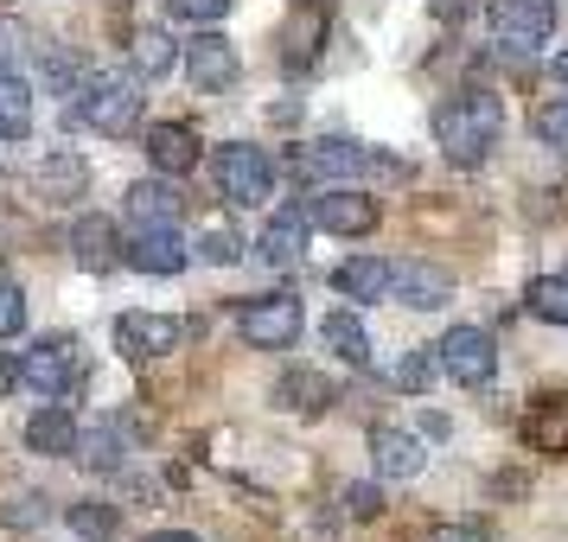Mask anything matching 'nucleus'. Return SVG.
<instances>
[{"instance_id":"13","label":"nucleus","mask_w":568,"mask_h":542,"mask_svg":"<svg viewBox=\"0 0 568 542\" xmlns=\"http://www.w3.org/2000/svg\"><path fill=\"white\" fill-rule=\"evenodd\" d=\"M389 294H396L403 307L440 313L454 300V275H447V268H428V262H389Z\"/></svg>"},{"instance_id":"9","label":"nucleus","mask_w":568,"mask_h":542,"mask_svg":"<svg viewBox=\"0 0 568 542\" xmlns=\"http://www.w3.org/2000/svg\"><path fill=\"white\" fill-rule=\"evenodd\" d=\"M371 166H377V154L358 147V141H345V134L307 141V147L294 154V173H301V180H320V185H345V180H358V173H371Z\"/></svg>"},{"instance_id":"35","label":"nucleus","mask_w":568,"mask_h":542,"mask_svg":"<svg viewBox=\"0 0 568 542\" xmlns=\"http://www.w3.org/2000/svg\"><path fill=\"white\" fill-rule=\"evenodd\" d=\"M173 7V20H192V27H217L224 13H231L236 0H166Z\"/></svg>"},{"instance_id":"42","label":"nucleus","mask_w":568,"mask_h":542,"mask_svg":"<svg viewBox=\"0 0 568 542\" xmlns=\"http://www.w3.org/2000/svg\"><path fill=\"white\" fill-rule=\"evenodd\" d=\"M556 78H562V90H568V52H562V58H556Z\"/></svg>"},{"instance_id":"18","label":"nucleus","mask_w":568,"mask_h":542,"mask_svg":"<svg viewBox=\"0 0 568 542\" xmlns=\"http://www.w3.org/2000/svg\"><path fill=\"white\" fill-rule=\"evenodd\" d=\"M371 460H377V479H415L428 466V447L403 428H377L371 434Z\"/></svg>"},{"instance_id":"19","label":"nucleus","mask_w":568,"mask_h":542,"mask_svg":"<svg viewBox=\"0 0 568 542\" xmlns=\"http://www.w3.org/2000/svg\"><path fill=\"white\" fill-rule=\"evenodd\" d=\"M333 287L345 294V300H358V307H371V300H389V262L384 256H352L333 268Z\"/></svg>"},{"instance_id":"8","label":"nucleus","mask_w":568,"mask_h":542,"mask_svg":"<svg viewBox=\"0 0 568 542\" xmlns=\"http://www.w3.org/2000/svg\"><path fill=\"white\" fill-rule=\"evenodd\" d=\"M556 32V0H491V39L505 52H537Z\"/></svg>"},{"instance_id":"32","label":"nucleus","mask_w":568,"mask_h":542,"mask_svg":"<svg viewBox=\"0 0 568 542\" xmlns=\"http://www.w3.org/2000/svg\"><path fill=\"white\" fill-rule=\"evenodd\" d=\"M435 377H440V358H435V351H409V358L396 364V389H415V396L435 384Z\"/></svg>"},{"instance_id":"31","label":"nucleus","mask_w":568,"mask_h":542,"mask_svg":"<svg viewBox=\"0 0 568 542\" xmlns=\"http://www.w3.org/2000/svg\"><path fill=\"white\" fill-rule=\"evenodd\" d=\"M45 83H52V90H64V96H78L83 83H90V64H83V58H71V52H45Z\"/></svg>"},{"instance_id":"27","label":"nucleus","mask_w":568,"mask_h":542,"mask_svg":"<svg viewBox=\"0 0 568 542\" xmlns=\"http://www.w3.org/2000/svg\"><path fill=\"white\" fill-rule=\"evenodd\" d=\"M524 307L537 319H549V326H568V275H537L524 287Z\"/></svg>"},{"instance_id":"20","label":"nucleus","mask_w":568,"mask_h":542,"mask_svg":"<svg viewBox=\"0 0 568 542\" xmlns=\"http://www.w3.org/2000/svg\"><path fill=\"white\" fill-rule=\"evenodd\" d=\"M27 447H32V453H52V460H64V453L78 447V421H71V409H64V402L32 409L27 415Z\"/></svg>"},{"instance_id":"33","label":"nucleus","mask_w":568,"mask_h":542,"mask_svg":"<svg viewBox=\"0 0 568 542\" xmlns=\"http://www.w3.org/2000/svg\"><path fill=\"white\" fill-rule=\"evenodd\" d=\"M199 256H205V262H217V268H231V262H243V236L217 224V231H205V236H199Z\"/></svg>"},{"instance_id":"11","label":"nucleus","mask_w":568,"mask_h":542,"mask_svg":"<svg viewBox=\"0 0 568 542\" xmlns=\"http://www.w3.org/2000/svg\"><path fill=\"white\" fill-rule=\"evenodd\" d=\"M180 58H185V78L199 83L205 96H217V90H231V83L243 78V58H236V45L217 27H199V39H192Z\"/></svg>"},{"instance_id":"14","label":"nucleus","mask_w":568,"mask_h":542,"mask_svg":"<svg viewBox=\"0 0 568 542\" xmlns=\"http://www.w3.org/2000/svg\"><path fill=\"white\" fill-rule=\"evenodd\" d=\"M129 217H134V231H154V224H180V211H185V192L166 173L160 180H134L129 185Z\"/></svg>"},{"instance_id":"40","label":"nucleus","mask_w":568,"mask_h":542,"mask_svg":"<svg viewBox=\"0 0 568 542\" xmlns=\"http://www.w3.org/2000/svg\"><path fill=\"white\" fill-rule=\"evenodd\" d=\"M141 542H199L192 530H154V536H141Z\"/></svg>"},{"instance_id":"22","label":"nucleus","mask_w":568,"mask_h":542,"mask_svg":"<svg viewBox=\"0 0 568 542\" xmlns=\"http://www.w3.org/2000/svg\"><path fill=\"white\" fill-rule=\"evenodd\" d=\"M275 402L282 409H294V415H326L338 402V389L320 377V370H287L282 384H275Z\"/></svg>"},{"instance_id":"38","label":"nucleus","mask_w":568,"mask_h":542,"mask_svg":"<svg viewBox=\"0 0 568 542\" xmlns=\"http://www.w3.org/2000/svg\"><path fill=\"white\" fill-rule=\"evenodd\" d=\"M13 52H20V27H13V20H0V71L13 64Z\"/></svg>"},{"instance_id":"29","label":"nucleus","mask_w":568,"mask_h":542,"mask_svg":"<svg viewBox=\"0 0 568 542\" xmlns=\"http://www.w3.org/2000/svg\"><path fill=\"white\" fill-rule=\"evenodd\" d=\"M71 460H78L83 472H115V466H122V440L109 434V428H90V434H78Z\"/></svg>"},{"instance_id":"24","label":"nucleus","mask_w":568,"mask_h":542,"mask_svg":"<svg viewBox=\"0 0 568 542\" xmlns=\"http://www.w3.org/2000/svg\"><path fill=\"white\" fill-rule=\"evenodd\" d=\"M32 134V90L13 71H0V141H27Z\"/></svg>"},{"instance_id":"28","label":"nucleus","mask_w":568,"mask_h":542,"mask_svg":"<svg viewBox=\"0 0 568 542\" xmlns=\"http://www.w3.org/2000/svg\"><path fill=\"white\" fill-rule=\"evenodd\" d=\"M64 517H71V530H78L83 542H109L122 530V511H115V504H97V498H78Z\"/></svg>"},{"instance_id":"2","label":"nucleus","mask_w":568,"mask_h":542,"mask_svg":"<svg viewBox=\"0 0 568 542\" xmlns=\"http://www.w3.org/2000/svg\"><path fill=\"white\" fill-rule=\"evenodd\" d=\"M78 115L83 129L129 141L141 129V71H90V83L78 90Z\"/></svg>"},{"instance_id":"30","label":"nucleus","mask_w":568,"mask_h":542,"mask_svg":"<svg viewBox=\"0 0 568 542\" xmlns=\"http://www.w3.org/2000/svg\"><path fill=\"white\" fill-rule=\"evenodd\" d=\"M530 129H537L542 147H556V154H568V96H549V103L530 115Z\"/></svg>"},{"instance_id":"41","label":"nucleus","mask_w":568,"mask_h":542,"mask_svg":"<svg viewBox=\"0 0 568 542\" xmlns=\"http://www.w3.org/2000/svg\"><path fill=\"white\" fill-rule=\"evenodd\" d=\"M435 13H440V20H460V13H466V0H435Z\"/></svg>"},{"instance_id":"39","label":"nucleus","mask_w":568,"mask_h":542,"mask_svg":"<svg viewBox=\"0 0 568 542\" xmlns=\"http://www.w3.org/2000/svg\"><path fill=\"white\" fill-rule=\"evenodd\" d=\"M13 384H20V364H13V358H7V351H0V396H7V389H13Z\"/></svg>"},{"instance_id":"21","label":"nucleus","mask_w":568,"mask_h":542,"mask_svg":"<svg viewBox=\"0 0 568 542\" xmlns=\"http://www.w3.org/2000/svg\"><path fill=\"white\" fill-rule=\"evenodd\" d=\"M320 345H326L338 364H358V370L371 364V333H364L358 313H326V319H320Z\"/></svg>"},{"instance_id":"15","label":"nucleus","mask_w":568,"mask_h":542,"mask_svg":"<svg viewBox=\"0 0 568 542\" xmlns=\"http://www.w3.org/2000/svg\"><path fill=\"white\" fill-rule=\"evenodd\" d=\"M141 147L154 160V173H166V180H180V173L199 166V134L185 129V122H154V129L141 134Z\"/></svg>"},{"instance_id":"37","label":"nucleus","mask_w":568,"mask_h":542,"mask_svg":"<svg viewBox=\"0 0 568 542\" xmlns=\"http://www.w3.org/2000/svg\"><path fill=\"white\" fill-rule=\"evenodd\" d=\"M428 542H491L479 523H440V530H428Z\"/></svg>"},{"instance_id":"10","label":"nucleus","mask_w":568,"mask_h":542,"mask_svg":"<svg viewBox=\"0 0 568 542\" xmlns=\"http://www.w3.org/2000/svg\"><path fill=\"white\" fill-rule=\"evenodd\" d=\"M185 326L173 313H122L115 319V351L129 364H154V358H173L180 351Z\"/></svg>"},{"instance_id":"1","label":"nucleus","mask_w":568,"mask_h":542,"mask_svg":"<svg viewBox=\"0 0 568 542\" xmlns=\"http://www.w3.org/2000/svg\"><path fill=\"white\" fill-rule=\"evenodd\" d=\"M498 134H505V109L491 90H460L435 109V141L454 166H479L498 147Z\"/></svg>"},{"instance_id":"26","label":"nucleus","mask_w":568,"mask_h":542,"mask_svg":"<svg viewBox=\"0 0 568 542\" xmlns=\"http://www.w3.org/2000/svg\"><path fill=\"white\" fill-rule=\"evenodd\" d=\"M173 64H180V45H173L160 27H141V32H134V71H141V78H166Z\"/></svg>"},{"instance_id":"4","label":"nucleus","mask_w":568,"mask_h":542,"mask_svg":"<svg viewBox=\"0 0 568 542\" xmlns=\"http://www.w3.org/2000/svg\"><path fill=\"white\" fill-rule=\"evenodd\" d=\"M435 358H440V377H454L460 389H486L498 377V345H491L486 326H447Z\"/></svg>"},{"instance_id":"3","label":"nucleus","mask_w":568,"mask_h":542,"mask_svg":"<svg viewBox=\"0 0 568 542\" xmlns=\"http://www.w3.org/2000/svg\"><path fill=\"white\" fill-rule=\"evenodd\" d=\"M217 192L231 198L236 211H256L275 198V160L250 147V141H224L217 147Z\"/></svg>"},{"instance_id":"6","label":"nucleus","mask_w":568,"mask_h":542,"mask_svg":"<svg viewBox=\"0 0 568 542\" xmlns=\"http://www.w3.org/2000/svg\"><path fill=\"white\" fill-rule=\"evenodd\" d=\"M20 384L27 389H39L45 402H64L71 389L83 384V351H78V338H39L27 351V364H20Z\"/></svg>"},{"instance_id":"12","label":"nucleus","mask_w":568,"mask_h":542,"mask_svg":"<svg viewBox=\"0 0 568 542\" xmlns=\"http://www.w3.org/2000/svg\"><path fill=\"white\" fill-rule=\"evenodd\" d=\"M122 262H129L134 275H185L192 249L180 243L173 224H154V231H134L129 243H122Z\"/></svg>"},{"instance_id":"34","label":"nucleus","mask_w":568,"mask_h":542,"mask_svg":"<svg viewBox=\"0 0 568 542\" xmlns=\"http://www.w3.org/2000/svg\"><path fill=\"white\" fill-rule=\"evenodd\" d=\"M20 333H27V294H20V282H0V338Z\"/></svg>"},{"instance_id":"36","label":"nucleus","mask_w":568,"mask_h":542,"mask_svg":"<svg viewBox=\"0 0 568 542\" xmlns=\"http://www.w3.org/2000/svg\"><path fill=\"white\" fill-rule=\"evenodd\" d=\"M345 511H352V517H377V511H384L377 485H352V491H345Z\"/></svg>"},{"instance_id":"7","label":"nucleus","mask_w":568,"mask_h":542,"mask_svg":"<svg viewBox=\"0 0 568 542\" xmlns=\"http://www.w3.org/2000/svg\"><path fill=\"white\" fill-rule=\"evenodd\" d=\"M301 211H307L313 231H333V236H371L377 231V198L358 192V185H320Z\"/></svg>"},{"instance_id":"5","label":"nucleus","mask_w":568,"mask_h":542,"mask_svg":"<svg viewBox=\"0 0 568 542\" xmlns=\"http://www.w3.org/2000/svg\"><path fill=\"white\" fill-rule=\"evenodd\" d=\"M301 326H307V313H301L294 294H256V300L236 307V333L250 338L256 351H287L301 338Z\"/></svg>"},{"instance_id":"23","label":"nucleus","mask_w":568,"mask_h":542,"mask_svg":"<svg viewBox=\"0 0 568 542\" xmlns=\"http://www.w3.org/2000/svg\"><path fill=\"white\" fill-rule=\"evenodd\" d=\"M524 434H530L537 453L562 460V453H568V396H542L537 409H530V421H524Z\"/></svg>"},{"instance_id":"17","label":"nucleus","mask_w":568,"mask_h":542,"mask_svg":"<svg viewBox=\"0 0 568 542\" xmlns=\"http://www.w3.org/2000/svg\"><path fill=\"white\" fill-rule=\"evenodd\" d=\"M262 262H275V268H294V262L307 256V211L301 205H287V211H275L268 224H262Z\"/></svg>"},{"instance_id":"16","label":"nucleus","mask_w":568,"mask_h":542,"mask_svg":"<svg viewBox=\"0 0 568 542\" xmlns=\"http://www.w3.org/2000/svg\"><path fill=\"white\" fill-rule=\"evenodd\" d=\"M71 256H78V268H90V275H109V268L122 262L115 224H109V217H78V224H71Z\"/></svg>"},{"instance_id":"25","label":"nucleus","mask_w":568,"mask_h":542,"mask_svg":"<svg viewBox=\"0 0 568 542\" xmlns=\"http://www.w3.org/2000/svg\"><path fill=\"white\" fill-rule=\"evenodd\" d=\"M39 185L52 192V205H71V198H83V185H90V166L78 154H52L39 166Z\"/></svg>"}]
</instances>
